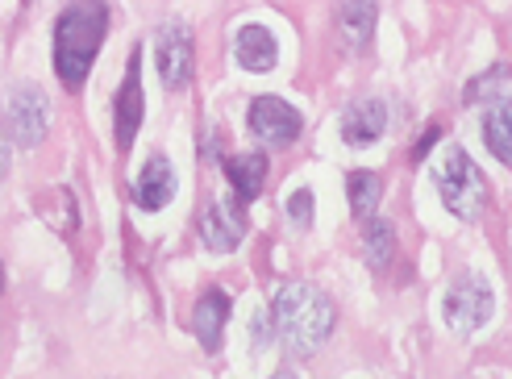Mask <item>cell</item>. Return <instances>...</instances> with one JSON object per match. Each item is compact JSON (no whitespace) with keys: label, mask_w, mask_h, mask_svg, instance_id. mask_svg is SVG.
Wrapping results in <instances>:
<instances>
[{"label":"cell","mask_w":512,"mask_h":379,"mask_svg":"<svg viewBox=\"0 0 512 379\" xmlns=\"http://www.w3.org/2000/svg\"><path fill=\"white\" fill-rule=\"evenodd\" d=\"M246 238V209H242V200H213L209 209L200 213V242L209 246V250H238Z\"/></svg>","instance_id":"obj_8"},{"label":"cell","mask_w":512,"mask_h":379,"mask_svg":"<svg viewBox=\"0 0 512 379\" xmlns=\"http://www.w3.org/2000/svg\"><path fill=\"white\" fill-rule=\"evenodd\" d=\"M346 200H350V213L358 221H371L379 200H383V180L375 171H350L346 175Z\"/></svg>","instance_id":"obj_17"},{"label":"cell","mask_w":512,"mask_h":379,"mask_svg":"<svg viewBox=\"0 0 512 379\" xmlns=\"http://www.w3.org/2000/svg\"><path fill=\"white\" fill-rule=\"evenodd\" d=\"M250 342H254V346H267V342H271V317H267V313H254V321H250Z\"/></svg>","instance_id":"obj_21"},{"label":"cell","mask_w":512,"mask_h":379,"mask_svg":"<svg viewBox=\"0 0 512 379\" xmlns=\"http://www.w3.org/2000/svg\"><path fill=\"white\" fill-rule=\"evenodd\" d=\"M225 180L234 184L242 205H250V200H259V192L267 184V159L263 155H234V159H225Z\"/></svg>","instance_id":"obj_16"},{"label":"cell","mask_w":512,"mask_h":379,"mask_svg":"<svg viewBox=\"0 0 512 379\" xmlns=\"http://www.w3.org/2000/svg\"><path fill=\"white\" fill-rule=\"evenodd\" d=\"M9 125L21 146H38L50 134V100L38 84H17L9 92Z\"/></svg>","instance_id":"obj_6"},{"label":"cell","mask_w":512,"mask_h":379,"mask_svg":"<svg viewBox=\"0 0 512 379\" xmlns=\"http://www.w3.org/2000/svg\"><path fill=\"white\" fill-rule=\"evenodd\" d=\"M492 309H496V296H492V284L483 280V275L467 271V275H458V280L450 284L446 292V325L454 334H475L479 325H488L492 321Z\"/></svg>","instance_id":"obj_4"},{"label":"cell","mask_w":512,"mask_h":379,"mask_svg":"<svg viewBox=\"0 0 512 379\" xmlns=\"http://www.w3.org/2000/svg\"><path fill=\"white\" fill-rule=\"evenodd\" d=\"M438 138H442V125H429V130L417 138V146H413V163H425V155L433 150V142H438Z\"/></svg>","instance_id":"obj_20"},{"label":"cell","mask_w":512,"mask_h":379,"mask_svg":"<svg viewBox=\"0 0 512 379\" xmlns=\"http://www.w3.org/2000/svg\"><path fill=\"white\" fill-rule=\"evenodd\" d=\"M0 292H5V267H0Z\"/></svg>","instance_id":"obj_24"},{"label":"cell","mask_w":512,"mask_h":379,"mask_svg":"<svg viewBox=\"0 0 512 379\" xmlns=\"http://www.w3.org/2000/svg\"><path fill=\"white\" fill-rule=\"evenodd\" d=\"M234 59L246 71H271L279 59V42L267 25H242L238 38H234Z\"/></svg>","instance_id":"obj_13"},{"label":"cell","mask_w":512,"mask_h":379,"mask_svg":"<svg viewBox=\"0 0 512 379\" xmlns=\"http://www.w3.org/2000/svg\"><path fill=\"white\" fill-rule=\"evenodd\" d=\"M438 192H442V205L458 221H479L483 209H488V184H483V175L467 150H450L446 155V163L438 167Z\"/></svg>","instance_id":"obj_3"},{"label":"cell","mask_w":512,"mask_h":379,"mask_svg":"<svg viewBox=\"0 0 512 379\" xmlns=\"http://www.w3.org/2000/svg\"><path fill=\"white\" fill-rule=\"evenodd\" d=\"M284 213H288V221L296 225V230H309V225H313V192H309V188L288 192Z\"/></svg>","instance_id":"obj_19"},{"label":"cell","mask_w":512,"mask_h":379,"mask_svg":"<svg viewBox=\"0 0 512 379\" xmlns=\"http://www.w3.org/2000/svg\"><path fill=\"white\" fill-rule=\"evenodd\" d=\"M229 313H234V300H229V292H221V288H209L192 305V334L200 338L204 350H217L221 346Z\"/></svg>","instance_id":"obj_11"},{"label":"cell","mask_w":512,"mask_h":379,"mask_svg":"<svg viewBox=\"0 0 512 379\" xmlns=\"http://www.w3.org/2000/svg\"><path fill=\"white\" fill-rule=\"evenodd\" d=\"M113 125H117V146L130 150L138 138V125H142V50H134L130 67H125V80H121L117 105H113Z\"/></svg>","instance_id":"obj_9"},{"label":"cell","mask_w":512,"mask_h":379,"mask_svg":"<svg viewBox=\"0 0 512 379\" xmlns=\"http://www.w3.org/2000/svg\"><path fill=\"white\" fill-rule=\"evenodd\" d=\"M383 130H388V105L375 96L354 100V105L342 113V138L350 146H371L383 138Z\"/></svg>","instance_id":"obj_12"},{"label":"cell","mask_w":512,"mask_h":379,"mask_svg":"<svg viewBox=\"0 0 512 379\" xmlns=\"http://www.w3.org/2000/svg\"><path fill=\"white\" fill-rule=\"evenodd\" d=\"M109 34L105 0H75L55 21V75L67 88H80L96 63V50Z\"/></svg>","instance_id":"obj_2"},{"label":"cell","mask_w":512,"mask_h":379,"mask_svg":"<svg viewBox=\"0 0 512 379\" xmlns=\"http://www.w3.org/2000/svg\"><path fill=\"white\" fill-rule=\"evenodd\" d=\"M246 125L263 146H292L304 130V117L279 96H254L246 109Z\"/></svg>","instance_id":"obj_5"},{"label":"cell","mask_w":512,"mask_h":379,"mask_svg":"<svg viewBox=\"0 0 512 379\" xmlns=\"http://www.w3.org/2000/svg\"><path fill=\"white\" fill-rule=\"evenodd\" d=\"M483 146H488L504 167H512V96L492 100V109L483 113Z\"/></svg>","instance_id":"obj_14"},{"label":"cell","mask_w":512,"mask_h":379,"mask_svg":"<svg viewBox=\"0 0 512 379\" xmlns=\"http://www.w3.org/2000/svg\"><path fill=\"white\" fill-rule=\"evenodd\" d=\"M375 17H379L375 0H342V9H338V34H342V42L350 50L367 46L371 34H375Z\"/></svg>","instance_id":"obj_15"},{"label":"cell","mask_w":512,"mask_h":379,"mask_svg":"<svg viewBox=\"0 0 512 379\" xmlns=\"http://www.w3.org/2000/svg\"><path fill=\"white\" fill-rule=\"evenodd\" d=\"M275 379H300V375H296V371H292V367H284V371H279V375H275Z\"/></svg>","instance_id":"obj_23"},{"label":"cell","mask_w":512,"mask_h":379,"mask_svg":"<svg viewBox=\"0 0 512 379\" xmlns=\"http://www.w3.org/2000/svg\"><path fill=\"white\" fill-rule=\"evenodd\" d=\"M5 171H9V138L0 130V180H5Z\"/></svg>","instance_id":"obj_22"},{"label":"cell","mask_w":512,"mask_h":379,"mask_svg":"<svg viewBox=\"0 0 512 379\" xmlns=\"http://www.w3.org/2000/svg\"><path fill=\"white\" fill-rule=\"evenodd\" d=\"M338 309L313 284H284L271 300V325L296 359H313L334 334Z\"/></svg>","instance_id":"obj_1"},{"label":"cell","mask_w":512,"mask_h":379,"mask_svg":"<svg viewBox=\"0 0 512 379\" xmlns=\"http://www.w3.org/2000/svg\"><path fill=\"white\" fill-rule=\"evenodd\" d=\"M155 63L167 88H184L192 80V34L184 21H167L155 34Z\"/></svg>","instance_id":"obj_7"},{"label":"cell","mask_w":512,"mask_h":379,"mask_svg":"<svg viewBox=\"0 0 512 379\" xmlns=\"http://www.w3.org/2000/svg\"><path fill=\"white\" fill-rule=\"evenodd\" d=\"M363 246H367L371 267H375V271H388L392 259H396V230H392L388 221L371 217V221L363 225Z\"/></svg>","instance_id":"obj_18"},{"label":"cell","mask_w":512,"mask_h":379,"mask_svg":"<svg viewBox=\"0 0 512 379\" xmlns=\"http://www.w3.org/2000/svg\"><path fill=\"white\" fill-rule=\"evenodd\" d=\"M175 188H179V180H175L171 159H167V155H155V159H150V163L142 167L138 184H134V205H138V209H146V213H159V209H167V205H171Z\"/></svg>","instance_id":"obj_10"}]
</instances>
